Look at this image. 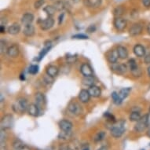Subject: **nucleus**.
<instances>
[{"mask_svg":"<svg viewBox=\"0 0 150 150\" xmlns=\"http://www.w3.org/2000/svg\"><path fill=\"white\" fill-rule=\"evenodd\" d=\"M125 131V120H119L114 123L113 126L111 128V134L116 138H120Z\"/></svg>","mask_w":150,"mask_h":150,"instance_id":"f257e3e1","label":"nucleus"},{"mask_svg":"<svg viewBox=\"0 0 150 150\" xmlns=\"http://www.w3.org/2000/svg\"><path fill=\"white\" fill-rule=\"evenodd\" d=\"M28 104L27 100L25 98H20L15 102L13 106V108L16 112L23 113L25 111L28 110Z\"/></svg>","mask_w":150,"mask_h":150,"instance_id":"f03ea898","label":"nucleus"},{"mask_svg":"<svg viewBox=\"0 0 150 150\" xmlns=\"http://www.w3.org/2000/svg\"><path fill=\"white\" fill-rule=\"evenodd\" d=\"M149 126V120H148V114L144 115L141 117V119L137 122L136 125L134 126V130L137 132H142L148 127Z\"/></svg>","mask_w":150,"mask_h":150,"instance_id":"7ed1b4c3","label":"nucleus"},{"mask_svg":"<svg viewBox=\"0 0 150 150\" xmlns=\"http://www.w3.org/2000/svg\"><path fill=\"white\" fill-rule=\"evenodd\" d=\"M13 117L12 115L7 114L2 118L1 120V128L2 130H5L6 129H10L13 126Z\"/></svg>","mask_w":150,"mask_h":150,"instance_id":"20e7f679","label":"nucleus"},{"mask_svg":"<svg viewBox=\"0 0 150 150\" xmlns=\"http://www.w3.org/2000/svg\"><path fill=\"white\" fill-rule=\"evenodd\" d=\"M127 22L126 19L121 17H117L114 20V26L118 31H123L127 27Z\"/></svg>","mask_w":150,"mask_h":150,"instance_id":"39448f33","label":"nucleus"},{"mask_svg":"<svg viewBox=\"0 0 150 150\" xmlns=\"http://www.w3.org/2000/svg\"><path fill=\"white\" fill-rule=\"evenodd\" d=\"M68 108H69V111L71 113H72L73 115H76V116H78V115L82 113L81 106L79 105L77 102H75V101L70 102L69 106H68Z\"/></svg>","mask_w":150,"mask_h":150,"instance_id":"423d86ee","label":"nucleus"},{"mask_svg":"<svg viewBox=\"0 0 150 150\" xmlns=\"http://www.w3.org/2000/svg\"><path fill=\"white\" fill-rule=\"evenodd\" d=\"M54 25V20L52 17H47V19L42 21V22L40 24V28L41 29L47 31V30L50 29Z\"/></svg>","mask_w":150,"mask_h":150,"instance_id":"0eeeda50","label":"nucleus"},{"mask_svg":"<svg viewBox=\"0 0 150 150\" xmlns=\"http://www.w3.org/2000/svg\"><path fill=\"white\" fill-rule=\"evenodd\" d=\"M106 57H107L108 62H110L112 64L116 63L118 61V58H120L117 50H112L110 51H108L106 54Z\"/></svg>","mask_w":150,"mask_h":150,"instance_id":"6e6552de","label":"nucleus"},{"mask_svg":"<svg viewBox=\"0 0 150 150\" xmlns=\"http://www.w3.org/2000/svg\"><path fill=\"white\" fill-rule=\"evenodd\" d=\"M80 71L84 76H93V69L91 65L87 63L82 64L81 67H80Z\"/></svg>","mask_w":150,"mask_h":150,"instance_id":"1a4fd4ad","label":"nucleus"},{"mask_svg":"<svg viewBox=\"0 0 150 150\" xmlns=\"http://www.w3.org/2000/svg\"><path fill=\"white\" fill-rule=\"evenodd\" d=\"M143 27L142 25L139 24V23H136V24H134L131 27H130V30H129V33H130V35L132 36H136V35H140L142 32Z\"/></svg>","mask_w":150,"mask_h":150,"instance_id":"9d476101","label":"nucleus"},{"mask_svg":"<svg viewBox=\"0 0 150 150\" xmlns=\"http://www.w3.org/2000/svg\"><path fill=\"white\" fill-rule=\"evenodd\" d=\"M35 102H36V105L39 106V108H43L46 105V98H45V95L41 92H38V93H35Z\"/></svg>","mask_w":150,"mask_h":150,"instance_id":"9b49d317","label":"nucleus"},{"mask_svg":"<svg viewBox=\"0 0 150 150\" xmlns=\"http://www.w3.org/2000/svg\"><path fill=\"white\" fill-rule=\"evenodd\" d=\"M112 69L116 73L120 74V75H123V74L126 73L127 71V67L124 64H116V63H115L112 66Z\"/></svg>","mask_w":150,"mask_h":150,"instance_id":"f8f14e48","label":"nucleus"},{"mask_svg":"<svg viewBox=\"0 0 150 150\" xmlns=\"http://www.w3.org/2000/svg\"><path fill=\"white\" fill-rule=\"evenodd\" d=\"M27 111L28 113L29 114L30 116L36 117L40 115V108H39V106L37 105L36 104H30V105H28Z\"/></svg>","mask_w":150,"mask_h":150,"instance_id":"ddd939ff","label":"nucleus"},{"mask_svg":"<svg viewBox=\"0 0 150 150\" xmlns=\"http://www.w3.org/2000/svg\"><path fill=\"white\" fill-rule=\"evenodd\" d=\"M6 54L10 57H17L19 54V47L17 44H13L8 47Z\"/></svg>","mask_w":150,"mask_h":150,"instance_id":"4468645a","label":"nucleus"},{"mask_svg":"<svg viewBox=\"0 0 150 150\" xmlns=\"http://www.w3.org/2000/svg\"><path fill=\"white\" fill-rule=\"evenodd\" d=\"M59 127L62 131H71L72 128V123L67 120H62L59 122Z\"/></svg>","mask_w":150,"mask_h":150,"instance_id":"2eb2a0df","label":"nucleus"},{"mask_svg":"<svg viewBox=\"0 0 150 150\" xmlns=\"http://www.w3.org/2000/svg\"><path fill=\"white\" fill-rule=\"evenodd\" d=\"M33 21H34V15L31 13H26L21 17V23L25 26L28 25H32Z\"/></svg>","mask_w":150,"mask_h":150,"instance_id":"dca6fc26","label":"nucleus"},{"mask_svg":"<svg viewBox=\"0 0 150 150\" xmlns=\"http://www.w3.org/2000/svg\"><path fill=\"white\" fill-rule=\"evenodd\" d=\"M91 94L89 93L88 91L86 90H82L80 91L79 93V101L83 102V103H86L90 101V98H91Z\"/></svg>","mask_w":150,"mask_h":150,"instance_id":"f3484780","label":"nucleus"},{"mask_svg":"<svg viewBox=\"0 0 150 150\" xmlns=\"http://www.w3.org/2000/svg\"><path fill=\"white\" fill-rule=\"evenodd\" d=\"M134 53L138 57H143L145 55V49L142 45L137 44L134 47Z\"/></svg>","mask_w":150,"mask_h":150,"instance_id":"a211bd4d","label":"nucleus"},{"mask_svg":"<svg viewBox=\"0 0 150 150\" xmlns=\"http://www.w3.org/2000/svg\"><path fill=\"white\" fill-rule=\"evenodd\" d=\"M88 91L90 94H91V96L93 97V98H98L101 93V91L100 87L98 86H95V85L90 86L88 89Z\"/></svg>","mask_w":150,"mask_h":150,"instance_id":"6ab92c4d","label":"nucleus"},{"mask_svg":"<svg viewBox=\"0 0 150 150\" xmlns=\"http://www.w3.org/2000/svg\"><path fill=\"white\" fill-rule=\"evenodd\" d=\"M59 72V69L57 68V66H55V65H49V66L47 68V75H49L50 76L53 77H56L57 76V74Z\"/></svg>","mask_w":150,"mask_h":150,"instance_id":"aec40b11","label":"nucleus"},{"mask_svg":"<svg viewBox=\"0 0 150 150\" xmlns=\"http://www.w3.org/2000/svg\"><path fill=\"white\" fill-rule=\"evenodd\" d=\"M117 52H118L119 57L120 59H126L128 57V50L126 47H123V46H119L117 47Z\"/></svg>","mask_w":150,"mask_h":150,"instance_id":"412c9836","label":"nucleus"},{"mask_svg":"<svg viewBox=\"0 0 150 150\" xmlns=\"http://www.w3.org/2000/svg\"><path fill=\"white\" fill-rule=\"evenodd\" d=\"M20 31L21 25L19 24H17V23H14L12 25H10L7 29V32L10 35H17L20 32Z\"/></svg>","mask_w":150,"mask_h":150,"instance_id":"4be33fe9","label":"nucleus"},{"mask_svg":"<svg viewBox=\"0 0 150 150\" xmlns=\"http://www.w3.org/2000/svg\"><path fill=\"white\" fill-rule=\"evenodd\" d=\"M23 33L28 37L33 36L35 34V27L32 25H25L23 30Z\"/></svg>","mask_w":150,"mask_h":150,"instance_id":"5701e85b","label":"nucleus"},{"mask_svg":"<svg viewBox=\"0 0 150 150\" xmlns=\"http://www.w3.org/2000/svg\"><path fill=\"white\" fill-rule=\"evenodd\" d=\"M95 83H96V79L93 76H84L83 79V84L89 87L95 85Z\"/></svg>","mask_w":150,"mask_h":150,"instance_id":"b1692460","label":"nucleus"},{"mask_svg":"<svg viewBox=\"0 0 150 150\" xmlns=\"http://www.w3.org/2000/svg\"><path fill=\"white\" fill-rule=\"evenodd\" d=\"M142 116H141L140 114V111L135 110L133 111L131 113H130V116H129V118L131 121H133V122H138L139 120L141 119Z\"/></svg>","mask_w":150,"mask_h":150,"instance_id":"393cba45","label":"nucleus"},{"mask_svg":"<svg viewBox=\"0 0 150 150\" xmlns=\"http://www.w3.org/2000/svg\"><path fill=\"white\" fill-rule=\"evenodd\" d=\"M43 10H44V12L46 13L49 17L54 16L55 12L57 11V10L55 9V7H54V6H47L46 7H44Z\"/></svg>","mask_w":150,"mask_h":150,"instance_id":"a878e982","label":"nucleus"},{"mask_svg":"<svg viewBox=\"0 0 150 150\" xmlns=\"http://www.w3.org/2000/svg\"><path fill=\"white\" fill-rule=\"evenodd\" d=\"M130 91H131V89L130 87H127V88H123L121 89L120 92H119V94H120V96L122 99H125L129 95V93H130Z\"/></svg>","mask_w":150,"mask_h":150,"instance_id":"bb28decb","label":"nucleus"},{"mask_svg":"<svg viewBox=\"0 0 150 150\" xmlns=\"http://www.w3.org/2000/svg\"><path fill=\"white\" fill-rule=\"evenodd\" d=\"M112 101L116 105H120L123 101V99L121 98L120 94L117 92H113L112 93Z\"/></svg>","mask_w":150,"mask_h":150,"instance_id":"cd10ccee","label":"nucleus"},{"mask_svg":"<svg viewBox=\"0 0 150 150\" xmlns=\"http://www.w3.org/2000/svg\"><path fill=\"white\" fill-rule=\"evenodd\" d=\"M50 48H51V42H50L49 44L46 45L44 47V48L42 50V51L40 52V55H39V58H38V60H41L42 58V57H44L45 55H46V54H47V52L49 51L50 50Z\"/></svg>","mask_w":150,"mask_h":150,"instance_id":"c85d7f7f","label":"nucleus"},{"mask_svg":"<svg viewBox=\"0 0 150 150\" xmlns=\"http://www.w3.org/2000/svg\"><path fill=\"white\" fill-rule=\"evenodd\" d=\"M128 66H129V69H130V71H134L135 69H137L138 68V64H137V62L133 58H131L128 61Z\"/></svg>","mask_w":150,"mask_h":150,"instance_id":"c756f323","label":"nucleus"},{"mask_svg":"<svg viewBox=\"0 0 150 150\" xmlns=\"http://www.w3.org/2000/svg\"><path fill=\"white\" fill-rule=\"evenodd\" d=\"M54 6L57 10V11H62L64 9V2H62V0H58L57 2H55Z\"/></svg>","mask_w":150,"mask_h":150,"instance_id":"7c9ffc66","label":"nucleus"},{"mask_svg":"<svg viewBox=\"0 0 150 150\" xmlns=\"http://www.w3.org/2000/svg\"><path fill=\"white\" fill-rule=\"evenodd\" d=\"M123 12H124V9L122 6H117V7L114 10V15L116 16V17H121V15L123 14Z\"/></svg>","mask_w":150,"mask_h":150,"instance_id":"2f4dec72","label":"nucleus"},{"mask_svg":"<svg viewBox=\"0 0 150 150\" xmlns=\"http://www.w3.org/2000/svg\"><path fill=\"white\" fill-rule=\"evenodd\" d=\"M105 132H104V131H101V132H99L95 135L94 137V142H101L105 138Z\"/></svg>","mask_w":150,"mask_h":150,"instance_id":"473e14b6","label":"nucleus"},{"mask_svg":"<svg viewBox=\"0 0 150 150\" xmlns=\"http://www.w3.org/2000/svg\"><path fill=\"white\" fill-rule=\"evenodd\" d=\"M23 145H24V144H23L22 142L17 139V140L13 142V147L14 150H19L22 147Z\"/></svg>","mask_w":150,"mask_h":150,"instance_id":"72a5a7b5","label":"nucleus"},{"mask_svg":"<svg viewBox=\"0 0 150 150\" xmlns=\"http://www.w3.org/2000/svg\"><path fill=\"white\" fill-rule=\"evenodd\" d=\"M39 71V66L36 65V64H32L29 67V69H28V72L32 75H35L36 74L37 72Z\"/></svg>","mask_w":150,"mask_h":150,"instance_id":"f704fd0d","label":"nucleus"},{"mask_svg":"<svg viewBox=\"0 0 150 150\" xmlns=\"http://www.w3.org/2000/svg\"><path fill=\"white\" fill-rule=\"evenodd\" d=\"M104 116H105V117L107 119V120H108V122H110V123H116V119H115L114 116H112V114L108 113V112H106Z\"/></svg>","mask_w":150,"mask_h":150,"instance_id":"c9c22d12","label":"nucleus"},{"mask_svg":"<svg viewBox=\"0 0 150 150\" xmlns=\"http://www.w3.org/2000/svg\"><path fill=\"white\" fill-rule=\"evenodd\" d=\"M44 3H45V0H37L34 4L35 9H36V10L40 9V8H41L42 6L44 5Z\"/></svg>","mask_w":150,"mask_h":150,"instance_id":"e433bc0d","label":"nucleus"},{"mask_svg":"<svg viewBox=\"0 0 150 150\" xmlns=\"http://www.w3.org/2000/svg\"><path fill=\"white\" fill-rule=\"evenodd\" d=\"M1 44H0V49H1V53L2 54H3L4 52H6L7 51V49H8V47H6V43L4 41H1V42H0Z\"/></svg>","mask_w":150,"mask_h":150,"instance_id":"4c0bfd02","label":"nucleus"},{"mask_svg":"<svg viewBox=\"0 0 150 150\" xmlns=\"http://www.w3.org/2000/svg\"><path fill=\"white\" fill-rule=\"evenodd\" d=\"M73 39H77V40H86V39H88L86 35H83V34H77V35H75L72 36Z\"/></svg>","mask_w":150,"mask_h":150,"instance_id":"58836bf2","label":"nucleus"},{"mask_svg":"<svg viewBox=\"0 0 150 150\" xmlns=\"http://www.w3.org/2000/svg\"><path fill=\"white\" fill-rule=\"evenodd\" d=\"M53 80H54V78L51 76H50L49 75H47L44 77V81L45 83H53Z\"/></svg>","mask_w":150,"mask_h":150,"instance_id":"ea45409f","label":"nucleus"},{"mask_svg":"<svg viewBox=\"0 0 150 150\" xmlns=\"http://www.w3.org/2000/svg\"><path fill=\"white\" fill-rule=\"evenodd\" d=\"M67 62L68 63H74V62H76V56H69V57H67Z\"/></svg>","mask_w":150,"mask_h":150,"instance_id":"a19ab883","label":"nucleus"},{"mask_svg":"<svg viewBox=\"0 0 150 150\" xmlns=\"http://www.w3.org/2000/svg\"><path fill=\"white\" fill-rule=\"evenodd\" d=\"M95 30H96V27L94 26V25H91V26H89L88 28H87V32H95Z\"/></svg>","mask_w":150,"mask_h":150,"instance_id":"79ce46f5","label":"nucleus"},{"mask_svg":"<svg viewBox=\"0 0 150 150\" xmlns=\"http://www.w3.org/2000/svg\"><path fill=\"white\" fill-rule=\"evenodd\" d=\"M142 3L145 7H150V0H142Z\"/></svg>","mask_w":150,"mask_h":150,"instance_id":"37998d69","label":"nucleus"},{"mask_svg":"<svg viewBox=\"0 0 150 150\" xmlns=\"http://www.w3.org/2000/svg\"><path fill=\"white\" fill-rule=\"evenodd\" d=\"M145 64H150V54L145 57Z\"/></svg>","mask_w":150,"mask_h":150,"instance_id":"c03bdc74","label":"nucleus"},{"mask_svg":"<svg viewBox=\"0 0 150 150\" xmlns=\"http://www.w3.org/2000/svg\"><path fill=\"white\" fill-rule=\"evenodd\" d=\"M63 18H64V13H62V14L60 15L59 17V21H58V25H61L62 23V21H63Z\"/></svg>","mask_w":150,"mask_h":150,"instance_id":"a18cd8bd","label":"nucleus"},{"mask_svg":"<svg viewBox=\"0 0 150 150\" xmlns=\"http://www.w3.org/2000/svg\"><path fill=\"white\" fill-rule=\"evenodd\" d=\"M19 150H31L30 149V148L28 147V146H27V145H24L22 146V147Z\"/></svg>","mask_w":150,"mask_h":150,"instance_id":"49530a36","label":"nucleus"},{"mask_svg":"<svg viewBox=\"0 0 150 150\" xmlns=\"http://www.w3.org/2000/svg\"><path fill=\"white\" fill-rule=\"evenodd\" d=\"M0 31H1V33H4L5 32V26H0Z\"/></svg>","mask_w":150,"mask_h":150,"instance_id":"de8ad7c7","label":"nucleus"},{"mask_svg":"<svg viewBox=\"0 0 150 150\" xmlns=\"http://www.w3.org/2000/svg\"><path fill=\"white\" fill-rule=\"evenodd\" d=\"M98 150H108V149H107V147H105V146H102V147H101Z\"/></svg>","mask_w":150,"mask_h":150,"instance_id":"09e8293b","label":"nucleus"},{"mask_svg":"<svg viewBox=\"0 0 150 150\" xmlns=\"http://www.w3.org/2000/svg\"><path fill=\"white\" fill-rule=\"evenodd\" d=\"M147 31H148V33L150 35V24H149V25H148Z\"/></svg>","mask_w":150,"mask_h":150,"instance_id":"8fccbe9b","label":"nucleus"},{"mask_svg":"<svg viewBox=\"0 0 150 150\" xmlns=\"http://www.w3.org/2000/svg\"><path fill=\"white\" fill-rule=\"evenodd\" d=\"M147 72H148V76L150 77V66L147 69Z\"/></svg>","mask_w":150,"mask_h":150,"instance_id":"3c124183","label":"nucleus"},{"mask_svg":"<svg viewBox=\"0 0 150 150\" xmlns=\"http://www.w3.org/2000/svg\"><path fill=\"white\" fill-rule=\"evenodd\" d=\"M147 136L150 138V127L149 128V129H148V130H147Z\"/></svg>","mask_w":150,"mask_h":150,"instance_id":"603ef678","label":"nucleus"},{"mask_svg":"<svg viewBox=\"0 0 150 150\" xmlns=\"http://www.w3.org/2000/svg\"><path fill=\"white\" fill-rule=\"evenodd\" d=\"M148 120H149V125L150 126V113L148 114Z\"/></svg>","mask_w":150,"mask_h":150,"instance_id":"864d4df0","label":"nucleus"},{"mask_svg":"<svg viewBox=\"0 0 150 150\" xmlns=\"http://www.w3.org/2000/svg\"><path fill=\"white\" fill-rule=\"evenodd\" d=\"M72 1H73L74 3H78V2H79V0H72Z\"/></svg>","mask_w":150,"mask_h":150,"instance_id":"5fc2aeb1","label":"nucleus"},{"mask_svg":"<svg viewBox=\"0 0 150 150\" xmlns=\"http://www.w3.org/2000/svg\"><path fill=\"white\" fill-rule=\"evenodd\" d=\"M83 150H89L88 148H84V149H83Z\"/></svg>","mask_w":150,"mask_h":150,"instance_id":"6e6d98bb","label":"nucleus"},{"mask_svg":"<svg viewBox=\"0 0 150 150\" xmlns=\"http://www.w3.org/2000/svg\"><path fill=\"white\" fill-rule=\"evenodd\" d=\"M67 149H66V148H62L61 150H67Z\"/></svg>","mask_w":150,"mask_h":150,"instance_id":"4d7b16f0","label":"nucleus"},{"mask_svg":"<svg viewBox=\"0 0 150 150\" xmlns=\"http://www.w3.org/2000/svg\"><path fill=\"white\" fill-rule=\"evenodd\" d=\"M67 150H73V149H70V148H69V149H68Z\"/></svg>","mask_w":150,"mask_h":150,"instance_id":"13d9d810","label":"nucleus"},{"mask_svg":"<svg viewBox=\"0 0 150 150\" xmlns=\"http://www.w3.org/2000/svg\"><path fill=\"white\" fill-rule=\"evenodd\" d=\"M149 112H150V108H149Z\"/></svg>","mask_w":150,"mask_h":150,"instance_id":"bf43d9fd","label":"nucleus"}]
</instances>
